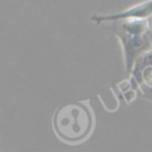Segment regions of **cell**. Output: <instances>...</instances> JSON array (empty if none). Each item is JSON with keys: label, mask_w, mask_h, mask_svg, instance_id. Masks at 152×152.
I'll use <instances>...</instances> for the list:
<instances>
[{"label": "cell", "mask_w": 152, "mask_h": 152, "mask_svg": "<svg viewBox=\"0 0 152 152\" xmlns=\"http://www.w3.org/2000/svg\"><path fill=\"white\" fill-rule=\"evenodd\" d=\"M52 126L55 135L69 145L80 144L92 135L95 127V116L83 102L61 105L53 114Z\"/></svg>", "instance_id": "1"}, {"label": "cell", "mask_w": 152, "mask_h": 152, "mask_svg": "<svg viewBox=\"0 0 152 152\" xmlns=\"http://www.w3.org/2000/svg\"><path fill=\"white\" fill-rule=\"evenodd\" d=\"M152 18V0L144 1L139 4L110 15H94L91 17L92 22L96 25H103L105 23H114L129 20H146Z\"/></svg>", "instance_id": "3"}, {"label": "cell", "mask_w": 152, "mask_h": 152, "mask_svg": "<svg viewBox=\"0 0 152 152\" xmlns=\"http://www.w3.org/2000/svg\"><path fill=\"white\" fill-rule=\"evenodd\" d=\"M137 95L141 98H144V99L149 100V101L152 102V90L151 89H148V88L143 86V87L140 88V91H139V93H137Z\"/></svg>", "instance_id": "4"}, {"label": "cell", "mask_w": 152, "mask_h": 152, "mask_svg": "<svg viewBox=\"0 0 152 152\" xmlns=\"http://www.w3.org/2000/svg\"><path fill=\"white\" fill-rule=\"evenodd\" d=\"M123 49L125 74L129 76L139 57L152 50V18L114 22L108 25Z\"/></svg>", "instance_id": "2"}]
</instances>
